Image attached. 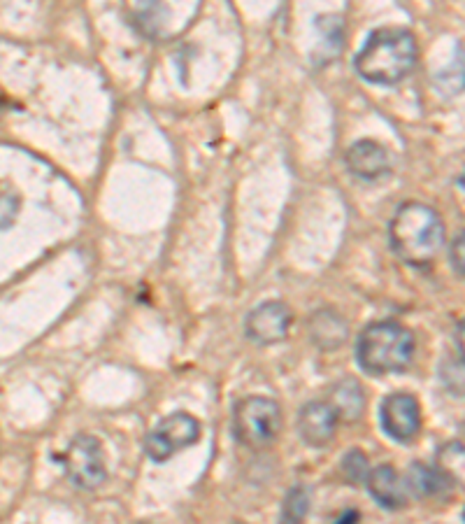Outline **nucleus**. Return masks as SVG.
Wrapping results in <instances>:
<instances>
[{
  "label": "nucleus",
  "mask_w": 465,
  "mask_h": 524,
  "mask_svg": "<svg viewBox=\"0 0 465 524\" xmlns=\"http://www.w3.org/2000/svg\"><path fill=\"white\" fill-rule=\"evenodd\" d=\"M391 250L407 266H431L445 245V224L433 208L424 203L400 205L389 224Z\"/></svg>",
  "instance_id": "f257e3e1"
},
{
  "label": "nucleus",
  "mask_w": 465,
  "mask_h": 524,
  "mask_svg": "<svg viewBox=\"0 0 465 524\" xmlns=\"http://www.w3.org/2000/svg\"><path fill=\"white\" fill-rule=\"evenodd\" d=\"M417 56V40L410 31L396 26L377 28L356 54V73L370 84L391 87L412 73V68L417 66Z\"/></svg>",
  "instance_id": "f03ea898"
},
{
  "label": "nucleus",
  "mask_w": 465,
  "mask_h": 524,
  "mask_svg": "<svg viewBox=\"0 0 465 524\" xmlns=\"http://www.w3.org/2000/svg\"><path fill=\"white\" fill-rule=\"evenodd\" d=\"M414 336L398 322H375L361 331L356 361L368 375L403 373L412 364Z\"/></svg>",
  "instance_id": "7ed1b4c3"
},
{
  "label": "nucleus",
  "mask_w": 465,
  "mask_h": 524,
  "mask_svg": "<svg viewBox=\"0 0 465 524\" xmlns=\"http://www.w3.org/2000/svg\"><path fill=\"white\" fill-rule=\"evenodd\" d=\"M282 429V410L266 396H247L233 410V434L252 450L268 448Z\"/></svg>",
  "instance_id": "20e7f679"
},
{
  "label": "nucleus",
  "mask_w": 465,
  "mask_h": 524,
  "mask_svg": "<svg viewBox=\"0 0 465 524\" xmlns=\"http://www.w3.org/2000/svg\"><path fill=\"white\" fill-rule=\"evenodd\" d=\"M61 462L70 483L80 490H96L105 483V452L98 438L84 434L73 438V443L63 452Z\"/></svg>",
  "instance_id": "39448f33"
},
{
  "label": "nucleus",
  "mask_w": 465,
  "mask_h": 524,
  "mask_svg": "<svg viewBox=\"0 0 465 524\" xmlns=\"http://www.w3.org/2000/svg\"><path fill=\"white\" fill-rule=\"evenodd\" d=\"M200 422L189 413H175L161 420L145 438V450L154 462H168L175 452L198 443Z\"/></svg>",
  "instance_id": "423d86ee"
},
{
  "label": "nucleus",
  "mask_w": 465,
  "mask_h": 524,
  "mask_svg": "<svg viewBox=\"0 0 465 524\" xmlns=\"http://www.w3.org/2000/svg\"><path fill=\"white\" fill-rule=\"evenodd\" d=\"M382 431L396 443H410L421 431V406L412 394H389L379 406Z\"/></svg>",
  "instance_id": "0eeeda50"
},
{
  "label": "nucleus",
  "mask_w": 465,
  "mask_h": 524,
  "mask_svg": "<svg viewBox=\"0 0 465 524\" xmlns=\"http://www.w3.org/2000/svg\"><path fill=\"white\" fill-rule=\"evenodd\" d=\"M291 322L293 315L289 306H284L282 301H268L249 313L245 331L249 341L259 345H275L282 343L289 334Z\"/></svg>",
  "instance_id": "6e6552de"
},
{
  "label": "nucleus",
  "mask_w": 465,
  "mask_h": 524,
  "mask_svg": "<svg viewBox=\"0 0 465 524\" xmlns=\"http://www.w3.org/2000/svg\"><path fill=\"white\" fill-rule=\"evenodd\" d=\"M340 417L328 401H310L298 415V434L310 448H324L335 438Z\"/></svg>",
  "instance_id": "1a4fd4ad"
},
{
  "label": "nucleus",
  "mask_w": 465,
  "mask_h": 524,
  "mask_svg": "<svg viewBox=\"0 0 465 524\" xmlns=\"http://www.w3.org/2000/svg\"><path fill=\"white\" fill-rule=\"evenodd\" d=\"M345 164L354 177L375 182L389 173V154L375 140H359L347 150Z\"/></svg>",
  "instance_id": "9d476101"
},
{
  "label": "nucleus",
  "mask_w": 465,
  "mask_h": 524,
  "mask_svg": "<svg viewBox=\"0 0 465 524\" xmlns=\"http://www.w3.org/2000/svg\"><path fill=\"white\" fill-rule=\"evenodd\" d=\"M363 485L368 487L372 499L382 508H386V511H400V508H405L407 504L405 480L398 476L391 464H382L377 466V469L368 471V478Z\"/></svg>",
  "instance_id": "9b49d317"
},
{
  "label": "nucleus",
  "mask_w": 465,
  "mask_h": 524,
  "mask_svg": "<svg viewBox=\"0 0 465 524\" xmlns=\"http://www.w3.org/2000/svg\"><path fill=\"white\" fill-rule=\"evenodd\" d=\"M405 487L407 492L417 494V497H445V494L456 487V478L442 464H412V469L405 478Z\"/></svg>",
  "instance_id": "f8f14e48"
},
{
  "label": "nucleus",
  "mask_w": 465,
  "mask_h": 524,
  "mask_svg": "<svg viewBox=\"0 0 465 524\" xmlns=\"http://www.w3.org/2000/svg\"><path fill=\"white\" fill-rule=\"evenodd\" d=\"M307 334L321 350H335L347 341V322L331 308L317 310L307 322Z\"/></svg>",
  "instance_id": "ddd939ff"
},
{
  "label": "nucleus",
  "mask_w": 465,
  "mask_h": 524,
  "mask_svg": "<svg viewBox=\"0 0 465 524\" xmlns=\"http://www.w3.org/2000/svg\"><path fill=\"white\" fill-rule=\"evenodd\" d=\"M338 413L340 422H354L359 420L363 413V406H366V399H363V392L356 380H342L331 389V396L326 399Z\"/></svg>",
  "instance_id": "4468645a"
},
{
  "label": "nucleus",
  "mask_w": 465,
  "mask_h": 524,
  "mask_svg": "<svg viewBox=\"0 0 465 524\" xmlns=\"http://www.w3.org/2000/svg\"><path fill=\"white\" fill-rule=\"evenodd\" d=\"M168 7L163 0H140L135 7V26L142 35H147L149 40L161 38L166 33L168 24Z\"/></svg>",
  "instance_id": "2eb2a0df"
},
{
  "label": "nucleus",
  "mask_w": 465,
  "mask_h": 524,
  "mask_svg": "<svg viewBox=\"0 0 465 524\" xmlns=\"http://www.w3.org/2000/svg\"><path fill=\"white\" fill-rule=\"evenodd\" d=\"M307 513H310V490L305 485L291 487L284 499L282 518L286 522H303Z\"/></svg>",
  "instance_id": "dca6fc26"
},
{
  "label": "nucleus",
  "mask_w": 465,
  "mask_h": 524,
  "mask_svg": "<svg viewBox=\"0 0 465 524\" xmlns=\"http://www.w3.org/2000/svg\"><path fill=\"white\" fill-rule=\"evenodd\" d=\"M368 457L363 455L361 450H349L345 457H342V473H345L347 483L352 485H363L368 478Z\"/></svg>",
  "instance_id": "f3484780"
},
{
  "label": "nucleus",
  "mask_w": 465,
  "mask_h": 524,
  "mask_svg": "<svg viewBox=\"0 0 465 524\" xmlns=\"http://www.w3.org/2000/svg\"><path fill=\"white\" fill-rule=\"evenodd\" d=\"M463 233L454 238V245H452V266L459 278H463Z\"/></svg>",
  "instance_id": "a211bd4d"
},
{
  "label": "nucleus",
  "mask_w": 465,
  "mask_h": 524,
  "mask_svg": "<svg viewBox=\"0 0 465 524\" xmlns=\"http://www.w3.org/2000/svg\"><path fill=\"white\" fill-rule=\"evenodd\" d=\"M359 518H361V515L356 513V511H347V513H342V515H340L338 522H356Z\"/></svg>",
  "instance_id": "6ab92c4d"
}]
</instances>
